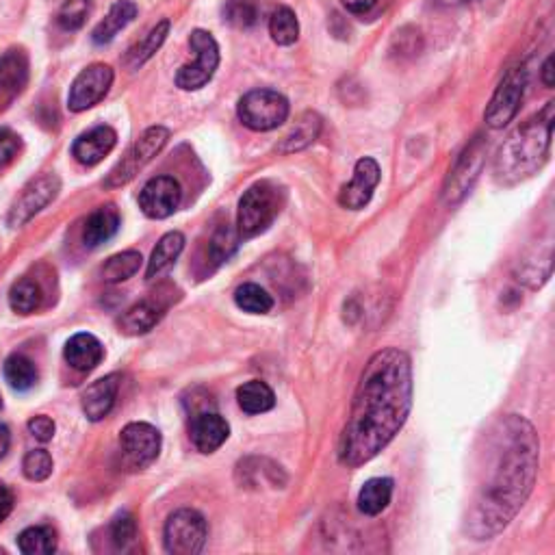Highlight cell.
<instances>
[{
  "label": "cell",
  "instance_id": "6da1fadb",
  "mask_svg": "<svg viewBox=\"0 0 555 555\" xmlns=\"http://www.w3.org/2000/svg\"><path fill=\"white\" fill-rule=\"evenodd\" d=\"M540 462V438L525 417L497 419L482 438L475 488L464 514V534L490 540L506 529L532 495Z\"/></svg>",
  "mask_w": 555,
  "mask_h": 555
},
{
  "label": "cell",
  "instance_id": "7a4b0ae2",
  "mask_svg": "<svg viewBox=\"0 0 555 555\" xmlns=\"http://www.w3.org/2000/svg\"><path fill=\"white\" fill-rule=\"evenodd\" d=\"M412 408V363L397 347L369 358L358 382L350 419L339 438L343 467H363L404 428Z\"/></svg>",
  "mask_w": 555,
  "mask_h": 555
},
{
  "label": "cell",
  "instance_id": "3957f363",
  "mask_svg": "<svg viewBox=\"0 0 555 555\" xmlns=\"http://www.w3.org/2000/svg\"><path fill=\"white\" fill-rule=\"evenodd\" d=\"M555 124V102H547L532 120L503 141L495 157V178L499 185H519L529 176H534L549 159L551 137Z\"/></svg>",
  "mask_w": 555,
  "mask_h": 555
},
{
  "label": "cell",
  "instance_id": "277c9868",
  "mask_svg": "<svg viewBox=\"0 0 555 555\" xmlns=\"http://www.w3.org/2000/svg\"><path fill=\"white\" fill-rule=\"evenodd\" d=\"M280 213V193L271 183H256L243 193L237 211V232L241 239L261 235Z\"/></svg>",
  "mask_w": 555,
  "mask_h": 555
},
{
  "label": "cell",
  "instance_id": "5b68a950",
  "mask_svg": "<svg viewBox=\"0 0 555 555\" xmlns=\"http://www.w3.org/2000/svg\"><path fill=\"white\" fill-rule=\"evenodd\" d=\"M289 111V100L274 89H252L237 105L239 122L256 133H267L282 126L289 118Z\"/></svg>",
  "mask_w": 555,
  "mask_h": 555
},
{
  "label": "cell",
  "instance_id": "8992f818",
  "mask_svg": "<svg viewBox=\"0 0 555 555\" xmlns=\"http://www.w3.org/2000/svg\"><path fill=\"white\" fill-rule=\"evenodd\" d=\"M167 141H170V131H167L165 126H150L148 131L126 150L118 165L109 172L105 187L115 189L131 183V180L165 148Z\"/></svg>",
  "mask_w": 555,
  "mask_h": 555
},
{
  "label": "cell",
  "instance_id": "52a82bcc",
  "mask_svg": "<svg viewBox=\"0 0 555 555\" xmlns=\"http://www.w3.org/2000/svg\"><path fill=\"white\" fill-rule=\"evenodd\" d=\"M189 46L196 59L176 72V87L183 89V92H198V89H202L213 79V74L219 66V46L215 37L202 29H196L191 33Z\"/></svg>",
  "mask_w": 555,
  "mask_h": 555
},
{
  "label": "cell",
  "instance_id": "ba28073f",
  "mask_svg": "<svg viewBox=\"0 0 555 555\" xmlns=\"http://www.w3.org/2000/svg\"><path fill=\"white\" fill-rule=\"evenodd\" d=\"M206 536H209V527H206L204 516L198 510L183 508L165 523V551L172 555H196L204 549Z\"/></svg>",
  "mask_w": 555,
  "mask_h": 555
},
{
  "label": "cell",
  "instance_id": "9c48e42d",
  "mask_svg": "<svg viewBox=\"0 0 555 555\" xmlns=\"http://www.w3.org/2000/svg\"><path fill=\"white\" fill-rule=\"evenodd\" d=\"M525 87H527V68L523 63L503 74V79L497 85L495 94L490 98L484 113V120L490 128H503L516 118L525 96Z\"/></svg>",
  "mask_w": 555,
  "mask_h": 555
},
{
  "label": "cell",
  "instance_id": "30bf717a",
  "mask_svg": "<svg viewBox=\"0 0 555 555\" xmlns=\"http://www.w3.org/2000/svg\"><path fill=\"white\" fill-rule=\"evenodd\" d=\"M59 191H61V180L57 174H42L33 178L31 183L22 189L16 202L11 204L7 224L11 228H20L24 224H29L37 213H42L46 206L57 198Z\"/></svg>",
  "mask_w": 555,
  "mask_h": 555
},
{
  "label": "cell",
  "instance_id": "8fae6325",
  "mask_svg": "<svg viewBox=\"0 0 555 555\" xmlns=\"http://www.w3.org/2000/svg\"><path fill=\"white\" fill-rule=\"evenodd\" d=\"M486 161V144L482 137H475L471 144L464 148V152L458 157L454 170L449 172L445 187H443V200L447 204H458L471 187L475 185V180L480 178L484 170Z\"/></svg>",
  "mask_w": 555,
  "mask_h": 555
},
{
  "label": "cell",
  "instance_id": "7c38bea8",
  "mask_svg": "<svg viewBox=\"0 0 555 555\" xmlns=\"http://www.w3.org/2000/svg\"><path fill=\"white\" fill-rule=\"evenodd\" d=\"M113 85V70L105 63H94L85 68L70 85L68 94V109L72 113H83L87 109L96 107L98 102L109 94Z\"/></svg>",
  "mask_w": 555,
  "mask_h": 555
},
{
  "label": "cell",
  "instance_id": "4fadbf2b",
  "mask_svg": "<svg viewBox=\"0 0 555 555\" xmlns=\"http://www.w3.org/2000/svg\"><path fill=\"white\" fill-rule=\"evenodd\" d=\"M120 445L126 460L137 469L150 467L161 454V432L150 423H128L120 432Z\"/></svg>",
  "mask_w": 555,
  "mask_h": 555
},
{
  "label": "cell",
  "instance_id": "5bb4252c",
  "mask_svg": "<svg viewBox=\"0 0 555 555\" xmlns=\"http://www.w3.org/2000/svg\"><path fill=\"white\" fill-rule=\"evenodd\" d=\"M183 200V189L172 176H157L148 180L139 193V209L150 219H167L176 213Z\"/></svg>",
  "mask_w": 555,
  "mask_h": 555
},
{
  "label": "cell",
  "instance_id": "9a60e30c",
  "mask_svg": "<svg viewBox=\"0 0 555 555\" xmlns=\"http://www.w3.org/2000/svg\"><path fill=\"white\" fill-rule=\"evenodd\" d=\"M380 183V165L365 157L360 159L354 167V178L350 185H345L339 193V204L343 209L350 211H360L371 202L373 191H376Z\"/></svg>",
  "mask_w": 555,
  "mask_h": 555
},
{
  "label": "cell",
  "instance_id": "2e32d148",
  "mask_svg": "<svg viewBox=\"0 0 555 555\" xmlns=\"http://www.w3.org/2000/svg\"><path fill=\"white\" fill-rule=\"evenodd\" d=\"M118 144V133L111 126H96L92 131L76 137L72 144V157L81 165L94 167Z\"/></svg>",
  "mask_w": 555,
  "mask_h": 555
},
{
  "label": "cell",
  "instance_id": "e0dca14e",
  "mask_svg": "<svg viewBox=\"0 0 555 555\" xmlns=\"http://www.w3.org/2000/svg\"><path fill=\"white\" fill-rule=\"evenodd\" d=\"M189 432L191 441L198 451H202V454H213V451H217L228 441L230 425L222 415H217V412L204 410L193 417Z\"/></svg>",
  "mask_w": 555,
  "mask_h": 555
},
{
  "label": "cell",
  "instance_id": "ac0fdd59",
  "mask_svg": "<svg viewBox=\"0 0 555 555\" xmlns=\"http://www.w3.org/2000/svg\"><path fill=\"white\" fill-rule=\"evenodd\" d=\"M120 391V376H105L96 380L94 384H89L81 395L83 412L89 421H102L115 406V399H118Z\"/></svg>",
  "mask_w": 555,
  "mask_h": 555
},
{
  "label": "cell",
  "instance_id": "d6986e66",
  "mask_svg": "<svg viewBox=\"0 0 555 555\" xmlns=\"http://www.w3.org/2000/svg\"><path fill=\"white\" fill-rule=\"evenodd\" d=\"M63 356H66L68 365L76 371H94L102 358H105V347L94 337V334L87 332H79L66 343V350H63Z\"/></svg>",
  "mask_w": 555,
  "mask_h": 555
},
{
  "label": "cell",
  "instance_id": "ffe728a7",
  "mask_svg": "<svg viewBox=\"0 0 555 555\" xmlns=\"http://www.w3.org/2000/svg\"><path fill=\"white\" fill-rule=\"evenodd\" d=\"M118 230H120L118 209H115L113 204L98 206V209L87 217L83 228V243L87 248H98V245L113 239Z\"/></svg>",
  "mask_w": 555,
  "mask_h": 555
},
{
  "label": "cell",
  "instance_id": "44dd1931",
  "mask_svg": "<svg viewBox=\"0 0 555 555\" xmlns=\"http://www.w3.org/2000/svg\"><path fill=\"white\" fill-rule=\"evenodd\" d=\"M183 248H185L183 232L172 230V232H167V235H163L157 243V248L152 250V256L148 261V269H146V278L148 280L163 278L167 271L174 267L180 252H183Z\"/></svg>",
  "mask_w": 555,
  "mask_h": 555
},
{
  "label": "cell",
  "instance_id": "7402d4cb",
  "mask_svg": "<svg viewBox=\"0 0 555 555\" xmlns=\"http://www.w3.org/2000/svg\"><path fill=\"white\" fill-rule=\"evenodd\" d=\"M137 16V5L133 0H118L111 9L107 18L102 20L92 33V40L96 46H107L111 44L120 31H124Z\"/></svg>",
  "mask_w": 555,
  "mask_h": 555
},
{
  "label": "cell",
  "instance_id": "603a6c76",
  "mask_svg": "<svg viewBox=\"0 0 555 555\" xmlns=\"http://www.w3.org/2000/svg\"><path fill=\"white\" fill-rule=\"evenodd\" d=\"M29 81V59L18 48L7 50L0 55V92L11 96L20 94Z\"/></svg>",
  "mask_w": 555,
  "mask_h": 555
},
{
  "label": "cell",
  "instance_id": "cb8c5ba5",
  "mask_svg": "<svg viewBox=\"0 0 555 555\" xmlns=\"http://www.w3.org/2000/svg\"><path fill=\"white\" fill-rule=\"evenodd\" d=\"M395 482L391 477H371L363 484L358 493V510L365 516H378L382 514L393 499Z\"/></svg>",
  "mask_w": 555,
  "mask_h": 555
},
{
  "label": "cell",
  "instance_id": "d4e9b609",
  "mask_svg": "<svg viewBox=\"0 0 555 555\" xmlns=\"http://www.w3.org/2000/svg\"><path fill=\"white\" fill-rule=\"evenodd\" d=\"M321 118L313 111H306L304 115H300V120L295 122V126L287 133V137L280 141L278 152L280 154H293V152H300L304 148H308L311 144H315V139L321 133Z\"/></svg>",
  "mask_w": 555,
  "mask_h": 555
},
{
  "label": "cell",
  "instance_id": "484cf974",
  "mask_svg": "<svg viewBox=\"0 0 555 555\" xmlns=\"http://www.w3.org/2000/svg\"><path fill=\"white\" fill-rule=\"evenodd\" d=\"M170 27H172L170 20H161L157 27L150 29V33L144 37V40L128 48V53L124 57V68L139 70L144 63H148L154 55H157V50L163 46L167 35H170Z\"/></svg>",
  "mask_w": 555,
  "mask_h": 555
},
{
  "label": "cell",
  "instance_id": "4316f807",
  "mask_svg": "<svg viewBox=\"0 0 555 555\" xmlns=\"http://www.w3.org/2000/svg\"><path fill=\"white\" fill-rule=\"evenodd\" d=\"M161 317H163V308H159L152 302H139L133 308H128V311L120 317L118 326H120V332L131 334V337H139V334H146L157 326Z\"/></svg>",
  "mask_w": 555,
  "mask_h": 555
},
{
  "label": "cell",
  "instance_id": "83f0119b",
  "mask_svg": "<svg viewBox=\"0 0 555 555\" xmlns=\"http://www.w3.org/2000/svg\"><path fill=\"white\" fill-rule=\"evenodd\" d=\"M239 408L248 415H263L276 406V395L261 380H250L237 389Z\"/></svg>",
  "mask_w": 555,
  "mask_h": 555
},
{
  "label": "cell",
  "instance_id": "f1b7e54d",
  "mask_svg": "<svg viewBox=\"0 0 555 555\" xmlns=\"http://www.w3.org/2000/svg\"><path fill=\"white\" fill-rule=\"evenodd\" d=\"M269 35L278 46H291L300 37V22L289 7H278L269 18Z\"/></svg>",
  "mask_w": 555,
  "mask_h": 555
},
{
  "label": "cell",
  "instance_id": "f546056e",
  "mask_svg": "<svg viewBox=\"0 0 555 555\" xmlns=\"http://www.w3.org/2000/svg\"><path fill=\"white\" fill-rule=\"evenodd\" d=\"M40 373H37V367L33 365V360L22 356V354H14L7 358L5 363V380L9 382L11 389L16 391H29L35 386Z\"/></svg>",
  "mask_w": 555,
  "mask_h": 555
},
{
  "label": "cell",
  "instance_id": "4dcf8cb0",
  "mask_svg": "<svg viewBox=\"0 0 555 555\" xmlns=\"http://www.w3.org/2000/svg\"><path fill=\"white\" fill-rule=\"evenodd\" d=\"M141 261H144V258L135 250L115 254L105 263V267H102V280L109 282V285H118V282L133 278L141 267Z\"/></svg>",
  "mask_w": 555,
  "mask_h": 555
},
{
  "label": "cell",
  "instance_id": "1f68e13d",
  "mask_svg": "<svg viewBox=\"0 0 555 555\" xmlns=\"http://www.w3.org/2000/svg\"><path fill=\"white\" fill-rule=\"evenodd\" d=\"M42 304V289L31 278L18 280L14 287L9 291V306L14 313L20 315H31Z\"/></svg>",
  "mask_w": 555,
  "mask_h": 555
},
{
  "label": "cell",
  "instance_id": "d6a6232c",
  "mask_svg": "<svg viewBox=\"0 0 555 555\" xmlns=\"http://www.w3.org/2000/svg\"><path fill=\"white\" fill-rule=\"evenodd\" d=\"M18 549L24 555H48L57 551V536L50 527H29L18 536Z\"/></svg>",
  "mask_w": 555,
  "mask_h": 555
},
{
  "label": "cell",
  "instance_id": "836d02e7",
  "mask_svg": "<svg viewBox=\"0 0 555 555\" xmlns=\"http://www.w3.org/2000/svg\"><path fill=\"white\" fill-rule=\"evenodd\" d=\"M235 304L241 308V311L252 313V315H265L271 311V308H274V300H271V295L263 287L254 285V282L241 285L235 291Z\"/></svg>",
  "mask_w": 555,
  "mask_h": 555
},
{
  "label": "cell",
  "instance_id": "e575fe53",
  "mask_svg": "<svg viewBox=\"0 0 555 555\" xmlns=\"http://www.w3.org/2000/svg\"><path fill=\"white\" fill-rule=\"evenodd\" d=\"M222 16L232 27L252 29L261 16V9H258L256 0H226Z\"/></svg>",
  "mask_w": 555,
  "mask_h": 555
},
{
  "label": "cell",
  "instance_id": "d590c367",
  "mask_svg": "<svg viewBox=\"0 0 555 555\" xmlns=\"http://www.w3.org/2000/svg\"><path fill=\"white\" fill-rule=\"evenodd\" d=\"M92 9V0H66L57 14V24L63 31H79Z\"/></svg>",
  "mask_w": 555,
  "mask_h": 555
},
{
  "label": "cell",
  "instance_id": "8d00e7d4",
  "mask_svg": "<svg viewBox=\"0 0 555 555\" xmlns=\"http://www.w3.org/2000/svg\"><path fill=\"white\" fill-rule=\"evenodd\" d=\"M53 456L46 449H33L22 460V471L31 482H44L53 473Z\"/></svg>",
  "mask_w": 555,
  "mask_h": 555
},
{
  "label": "cell",
  "instance_id": "74e56055",
  "mask_svg": "<svg viewBox=\"0 0 555 555\" xmlns=\"http://www.w3.org/2000/svg\"><path fill=\"white\" fill-rule=\"evenodd\" d=\"M239 232L235 228H230L228 224L224 226H219L217 232H215V237L211 241V254L217 263H222V261H228V258L235 254L237 250V245H239Z\"/></svg>",
  "mask_w": 555,
  "mask_h": 555
},
{
  "label": "cell",
  "instance_id": "f35d334b",
  "mask_svg": "<svg viewBox=\"0 0 555 555\" xmlns=\"http://www.w3.org/2000/svg\"><path fill=\"white\" fill-rule=\"evenodd\" d=\"M137 536V523L131 512H122L111 523V540L118 549H126Z\"/></svg>",
  "mask_w": 555,
  "mask_h": 555
},
{
  "label": "cell",
  "instance_id": "ab89813d",
  "mask_svg": "<svg viewBox=\"0 0 555 555\" xmlns=\"http://www.w3.org/2000/svg\"><path fill=\"white\" fill-rule=\"evenodd\" d=\"M20 146L22 141L11 128H0V170H5L18 157Z\"/></svg>",
  "mask_w": 555,
  "mask_h": 555
},
{
  "label": "cell",
  "instance_id": "60d3db41",
  "mask_svg": "<svg viewBox=\"0 0 555 555\" xmlns=\"http://www.w3.org/2000/svg\"><path fill=\"white\" fill-rule=\"evenodd\" d=\"M55 421L46 417V415H37L29 421V432L31 436L35 438V441H40V443H48V441H53V436H55Z\"/></svg>",
  "mask_w": 555,
  "mask_h": 555
},
{
  "label": "cell",
  "instance_id": "b9f144b4",
  "mask_svg": "<svg viewBox=\"0 0 555 555\" xmlns=\"http://www.w3.org/2000/svg\"><path fill=\"white\" fill-rule=\"evenodd\" d=\"M11 510H14V493L7 484L0 482V523L7 519Z\"/></svg>",
  "mask_w": 555,
  "mask_h": 555
},
{
  "label": "cell",
  "instance_id": "7bdbcfd3",
  "mask_svg": "<svg viewBox=\"0 0 555 555\" xmlns=\"http://www.w3.org/2000/svg\"><path fill=\"white\" fill-rule=\"evenodd\" d=\"M378 0H341V5L350 11V14H356V16H363V14H369V11L376 7Z\"/></svg>",
  "mask_w": 555,
  "mask_h": 555
},
{
  "label": "cell",
  "instance_id": "ee69618b",
  "mask_svg": "<svg viewBox=\"0 0 555 555\" xmlns=\"http://www.w3.org/2000/svg\"><path fill=\"white\" fill-rule=\"evenodd\" d=\"M553 55L547 57L545 61V66H542V83H545V87H553L555 85V68H553Z\"/></svg>",
  "mask_w": 555,
  "mask_h": 555
},
{
  "label": "cell",
  "instance_id": "f6af8a7d",
  "mask_svg": "<svg viewBox=\"0 0 555 555\" xmlns=\"http://www.w3.org/2000/svg\"><path fill=\"white\" fill-rule=\"evenodd\" d=\"M9 447H11V432L7 425H0V460L7 456Z\"/></svg>",
  "mask_w": 555,
  "mask_h": 555
},
{
  "label": "cell",
  "instance_id": "bcb514c9",
  "mask_svg": "<svg viewBox=\"0 0 555 555\" xmlns=\"http://www.w3.org/2000/svg\"><path fill=\"white\" fill-rule=\"evenodd\" d=\"M441 3H462V0H441Z\"/></svg>",
  "mask_w": 555,
  "mask_h": 555
},
{
  "label": "cell",
  "instance_id": "7dc6e473",
  "mask_svg": "<svg viewBox=\"0 0 555 555\" xmlns=\"http://www.w3.org/2000/svg\"><path fill=\"white\" fill-rule=\"evenodd\" d=\"M0 408H3V399H0Z\"/></svg>",
  "mask_w": 555,
  "mask_h": 555
},
{
  "label": "cell",
  "instance_id": "c3c4849f",
  "mask_svg": "<svg viewBox=\"0 0 555 555\" xmlns=\"http://www.w3.org/2000/svg\"><path fill=\"white\" fill-rule=\"evenodd\" d=\"M462 3H469V0H462Z\"/></svg>",
  "mask_w": 555,
  "mask_h": 555
}]
</instances>
